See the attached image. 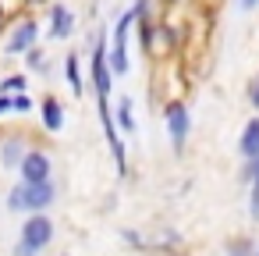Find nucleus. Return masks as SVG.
Here are the masks:
<instances>
[{
  "label": "nucleus",
  "mask_w": 259,
  "mask_h": 256,
  "mask_svg": "<svg viewBox=\"0 0 259 256\" xmlns=\"http://www.w3.org/2000/svg\"><path fill=\"white\" fill-rule=\"evenodd\" d=\"M64 75H68V86H71V93H75V96H82V89H85V79H82V68H78V54H68V57H64Z\"/></svg>",
  "instance_id": "obj_11"
},
{
  "label": "nucleus",
  "mask_w": 259,
  "mask_h": 256,
  "mask_svg": "<svg viewBox=\"0 0 259 256\" xmlns=\"http://www.w3.org/2000/svg\"><path fill=\"white\" fill-rule=\"evenodd\" d=\"M25 86H29V79H25V75H11V79H4V86H0V93L15 96V93H25Z\"/></svg>",
  "instance_id": "obj_14"
},
{
  "label": "nucleus",
  "mask_w": 259,
  "mask_h": 256,
  "mask_svg": "<svg viewBox=\"0 0 259 256\" xmlns=\"http://www.w3.org/2000/svg\"><path fill=\"white\" fill-rule=\"evenodd\" d=\"M50 171H54V164H50V157H47L43 150H25V157H22V164H18L22 181H32V185L50 181Z\"/></svg>",
  "instance_id": "obj_5"
},
{
  "label": "nucleus",
  "mask_w": 259,
  "mask_h": 256,
  "mask_svg": "<svg viewBox=\"0 0 259 256\" xmlns=\"http://www.w3.org/2000/svg\"><path fill=\"white\" fill-rule=\"evenodd\" d=\"M15 256H39V249H32L29 242H22V238H18V245H15Z\"/></svg>",
  "instance_id": "obj_17"
},
{
  "label": "nucleus",
  "mask_w": 259,
  "mask_h": 256,
  "mask_svg": "<svg viewBox=\"0 0 259 256\" xmlns=\"http://www.w3.org/2000/svg\"><path fill=\"white\" fill-rule=\"evenodd\" d=\"M132 22H135V11H124L117 18V25H114V47L107 54L114 75H128L132 71V61H128V29H132Z\"/></svg>",
  "instance_id": "obj_2"
},
{
  "label": "nucleus",
  "mask_w": 259,
  "mask_h": 256,
  "mask_svg": "<svg viewBox=\"0 0 259 256\" xmlns=\"http://www.w3.org/2000/svg\"><path fill=\"white\" fill-rule=\"evenodd\" d=\"M25 61H29V68H36V71H39V68H43V50H39V47L25 50Z\"/></svg>",
  "instance_id": "obj_16"
},
{
  "label": "nucleus",
  "mask_w": 259,
  "mask_h": 256,
  "mask_svg": "<svg viewBox=\"0 0 259 256\" xmlns=\"http://www.w3.org/2000/svg\"><path fill=\"white\" fill-rule=\"evenodd\" d=\"M238 150H241V157H248V160H252V157H259V118H252V121L245 125Z\"/></svg>",
  "instance_id": "obj_10"
},
{
  "label": "nucleus",
  "mask_w": 259,
  "mask_h": 256,
  "mask_svg": "<svg viewBox=\"0 0 259 256\" xmlns=\"http://www.w3.org/2000/svg\"><path fill=\"white\" fill-rule=\"evenodd\" d=\"M11 111H18V114H29V111H32V100H29L25 93H15V96H11Z\"/></svg>",
  "instance_id": "obj_15"
},
{
  "label": "nucleus",
  "mask_w": 259,
  "mask_h": 256,
  "mask_svg": "<svg viewBox=\"0 0 259 256\" xmlns=\"http://www.w3.org/2000/svg\"><path fill=\"white\" fill-rule=\"evenodd\" d=\"M252 217H259V174L252 178Z\"/></svg>",
  "instance_id": "obj_18"
},
{
  "label": "nucleus",
  "mask_w": 259,
  "mask_h": 256,
  "mask_svg": "<svg viewBox=\"0 0 259 256\" xmlns=\"http://www.w3.org/2000/svg\"><path fill=\"white\" fill-rule=\"evenodd\" d=\"M255 256H259V252H255Z\"/></svg>",
  "instance_id": "obj_24"
},
{
  "label": "nucleus",
  "mask_w": 259,
  "mask_h": 256,
  "mask_svg": "<svg viewBox=\"0 0 259 256\" xmlns=\"http://www.w3.org/2000/svg\"><path fill=\"white\" fill-rule=\"evenodd\" d=\"M39 111H43V128L47 132H61L64 128V107H61L57 96H43Z\"/></svg>",
  "instance_id": "obj_9"
},
{
  "label": "nucleus",
  "mask_w": 259,
  "mask_h": 256,
  "mask_svg": "<svg viewBox=\"0 0 259 256\" xmlns=\"http://www.w3.org/2000/svg\"><path fill=\"white\" fill-rule=\"evenodd\" d=\"M93 86H96V100H107L110 89H114V68L107 61V43L96 40L93 47Z\"/></svg>",
  "instance_id": "obj_3"
},
{
  "label": "nucleus",
  "mask_w": 259,
  "mask_h": 256,
  "mask_svg": "<svg viewBox=\"0 0 259 256\" xmlns=\"http://www.w3.org/2000/svg\"><path fill=\"white\" fill-rule=\"evenodd\" d=\"M50 238H54V221L39 210V213H29V221L22 224V242H29L32 249H47L50 245Z\"/></svg>",
  "instance_id": "obj_4"
},
{
  "label": "nucleus",
  "mask_w": 259,
  "mask_h": 256,
  "mask_svg": "<svg viewBox=\"0 0 259 256\" xmlns=\"http://www.w3.org/2000/svg\"><path fill=\"white\" fill-rule=\"evenodd\" d=\"M22 157H25L22 139H8V142H4V150H0V160H4V167H18V164H22Z\"/></svg>",
  "instance_id": "obj_12"
},
{
  "label": "nucleus",
  "mask_w": 259,
  "mask_h": 256,
  "mask_svg": "<svg viewBox=\"0 0 259 256\" xmlns=\"http://www.w3.org/2000/svg\"><path fill=\"white\" fill-rule=\"evenodd\" d=\"M114 121L124 128V132H135V118H132V100L124 96L121 103H117V111H114Z\"/></svg>",
  "instance_id": "obj_13"
},
{
  "label": "nucleus",
  "mask_w": 259,
  "mask_h": 256,
  "mask_svg": "<svg viewBox=\"0 0 259 256\" xmlns=\"http://www.w3.org/2000/svg\"><path fill=\"white\" fill-rule=\"evenodd\" d=\"M252 107L259 111V82H255V89H252Z\"/></svg>",
  "instance_id": "obj_20"
},
{
  "label": "nucleus",
  "mask_w": 259,
  "mask_h": 256,
  "mask_svg": "<svg viewBox=\"0 0 259 256\" xmlns=\"http://www.w3.org/2000/svg\"><path fill=\"white\" fill-rule=\"evenodd\" d=\"M50 203H54V185H50V181H39V185L22 181V185H15L11 196H8V206H11V210H29V213H39V210H47Z\"/></svg>",
  "instance_id": "obj_1"
},
{
  "label": "nucleus",
  "mask_w": 259,
  "mask_h": 256,
  "mask_svg": "<svg viewBox=\"0 0 259 256\" xmlns=\"http://www.w3.org/2000/svg\"><path fill=\"white\" fill-rule=\"evenodd\" d=\"M0 32H4V0H0Z\"/></svg>",
  "instance_id": "obj_21"
},
{
  "label": "nucleus",
  "mask_w": 259,
  "mask_h": 256,
  "mask_svg": "<svg viewBox=\"0 0 259 256\" xmlns=\"http://www.w3.org/2000/svg\"><path fill=\"white\" fill-rule=\"evenodd\" d=\"M71 32H75V15L64 4H54L50 8V36L54 40H68Z\"/></svg>",
  "instance_id": "obj_8"
},
{
  "label": "nucleus",
  "mask_w": 259,
  "mask_h": 256,
  "mask_svg": "<svg viewBox=\"0 0 259 256\" xmlns=\"http://www.w3.org/2000/svg\"><path fill=\"white\" fill-rule=\"evenodd\" d=\"M4 111H11V96H8V93L0 96V114H4Z\"/></svg>",
  "instance_id": "obj_19"
},
{
  "label": "nucleus",
  "mask_w": 259,
  "mask_h": 256,
  "mask_svg": "<svg viewBox=\"0 0 259 256\" xmlns=\"http://www.w3.org/2000/svg\"><path fill=\"white\" fill-rule=\"evenodd\" d=\"M170 4H174V0H170Z\"/></svg>",
  "instance_id": "obj_23"
},
{
  "label": "nucleus",
  "mask_w": 259,
  "mask_h": 256,
  "mask_svg": "<svg viewBox=\"0 0 259 256\" xmlns=\"http://www.w3.org/2000/svg\"><path fill=\"white\" fill-rule=\"evenodd\" d=\"M241 4H245V8H255V4H259V0H241Z\"/></svg>",
  "instance_id": "obj_22"
},
{
  "label": "nucleus",
  "mask_w": 259,
  "mask_h": 256,
  "mask_svg": "<svg viewBox=\"0 0 259 256\" xmlns=\"http://www.w3.org/2000/svg\"><path fill=\"white\" fill-rule=\"evenodd\" d=\"M163 118H167V132H170V142H174V150H181V146H185V139H188V125H192L188 111H185L181 103H170Z\"/></svg>",
  "instance_id": "obj_7"
},
{
  "label": "nucleus",
  "mask_w": 259,
  "mask_h": 256,
  "mask_svg": "<svg viewBox=\"0 0 259 256\" xmlns=\"http://www.w3.org/2000/svg\"><path fill=\"white\" fill-rule=\"evenodd\" d=\"M36 40H39V25H36L32 18H25V22H18V25L11 29V36L4 40V50H8L11 57H18V54L32 50V47H36Z\"/></svg>",
  "instance_id": "obj_6"
}]
</instances>
